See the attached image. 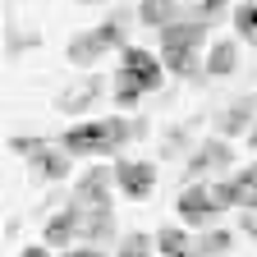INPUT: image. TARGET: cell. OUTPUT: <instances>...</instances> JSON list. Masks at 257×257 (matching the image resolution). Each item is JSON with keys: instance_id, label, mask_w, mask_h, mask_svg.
Instances as JSON below:
<instances>
[{"instance_id": "9c48e42d", "label": "cell", "mask_w": 257, "mask_h": 257, "mask_svg": "<svg viewBox=\"0 0 257 257\" xmlns=\"http://www.w3.org/2000/svg\"><path fill=\"white\" fill-rule=\"evenodd\" d=\"M110 166H115V188H119V198H128V202H147L152 193H156V166H152V161L115 156Z\"/></svg>"}, {"instance_id": "5b68a950", "label": "cell", "mask_w": 257, "mask_h": 257, "mask_svg": "<svg viewBox=\"0 0 257 257\" xmlns=\"http://www.w3.org/2000/svg\"><path fill=\"white\" fill-rule=\"evenodd\" d=\"M10 152L19 161H28V170L37 175V179H46V184H64V179L74 175V156L64 152L60 143H51V138H23V134H14L10 138Z\"/></svg>"}, {"instance_id": "7a4b0ae2", "label": "cell", "mask_w": 257, "mask_h": 257, "mask_svg": "<svg viewBox=\"0 0 257 257\" xmlns=\"http://www.w3.org/2000/svg\"><path fill=\"white\" fill-rule=\"evenodd\" d=\"M211 19H198V14H184L179 23L161 28L156 32V51L166 60V74L175 78H207V60H202V46L211 37Z\"/></svg>"}, {"instance_id": "ac0fdd59", "label": "cell", "mask_w": 257, "mask_h": 257, "mask_svg": "<svg viewBox=\"0 0 257 257\" xmlns=\"http://www.w3.org/2000/svg\"><path fill=\"white\" fill-rule=\"evenodd\" d=\"M230 248H234V230H225V225L198 230V239H193V257H225Z\"/></svg>"}, {"instance_id": "603a6c76", "label": "cell", "mask_w": 257, "mask_h": 257, "mask_svg": "<svg viewBox=\"0 0 257 257\" xmlns=\"http://www.w3.org/2000/svg\"><path fill=\"white\" fill-rule=\"evenodd\" d=\"M239 230L257 239V211H239Z\"/></svg>"}, {"instance_id": "7c38bea8", "label": "cell", "mask_w": 257, "mask_h": 257, "mask_svg": "<svg viewBox=\"0 0 257 257\" xmlns=\"http://www.w3.org/2000/svg\"><path fill=\"white\" fill-rule=\"evenodd\" d=\"M78 234H83V216H78L74 207H64V211L46 216V225H42V243H46L51 252L74 248V243H78Z\"/></svg>"}, {"instance_id": "3957f363", "label": "cell", "mask_w": 257, "mask_h": 257, "mask_svg": "<svg viewBox=\"0 0 257 257\" xmlns=\"http://www.w3.org/2000/svg\"><path fill=\"white\" fill-rule=\"evenodd\" d=\"M161 83H166V60H161V51H147V46H124L119 51V74H115V106L119 115L134 110L143 96L161 92Z\"/></svg>"}, {"instance_id": "6da1fadb", "label": "cell", "mask_w": 257, "mask_h": 257, "mask_svg": "<svg viewBox=\"0 0 257 257\" xmlns=\"http://www.w3.org/2000/svg\"><path fill=\"white\" fill-rule=\"evenodd\" d=\"M134 138H147V119H124V115H96L83 124H69L60 134V147L69 156H119Z\"/></svg>"}, {"instance_id": "ffe728a7", "label": "cell", "mask_w": 257, "mask_h": 257, "mask_svg": "<svg viewBox=\"0 0 257 257\" xmlns=\"http://www.w3.org/2000/svg\"><path fill=\"white\" fill-rule=\"evenodd\" d=\"M115 257H156V234H124L119 239V248H115Z\"/></svg>"}, {"instance_id": "30bf717a", "label": "cell", "mask_w": 257, "mask_h": 257, "mask_svg": "<svg viewBox=\"0 0 257 257\" xmlns=\"http://www.w3.org/2000/svg\"><path fill=\"white\" fill-rule=\"evenodd\" d=\"M252 124H257V92H243V96H234L230 106H220L216 110V119H211V128H216V138H248L252 134Z\"/></svg>"}, {"instance_id": "4fadbf2b", "label": "cell", "mask_w": 257, "mask_h": 257, "mask_svg": "<svg viewBox=\"0 0 257 257\" xmlns=\"http://www.w3.org/2000/svg\"><path fill=\"white\" fill-rule=\"evenodd\" d=\"M188 14V5L184 0H138V10H134V19L143 23V28H170V23H179Z\"/></svg>"}, {"instance_id": "8992f818", "label": "cell", "mask_w": 257, "mask_h": 257, "mask_svg": "<svg viewBox=\"0 0 257 257\" xmlns=\"http://www.w3.org/2000/svg\"><path fill=\"white\" fill-rule=\"evenodd\" d=\"M175 211H179V220L193 225V230H211V225H220V216H225V207H220V198H216V188L202 184V179L179 188Z\"/></svg>"}, {"instance_id": "52a82bcc", "label": "cell", "mask_w": 257, "mask_h": 257, "mask_svg": "<svg viewBox=\"0 0 257 257\" xmlns=\"http://www.w3.org/2000/svg\"><path fill=\"white\" fill-rule=\"evenodd\" d=\"M110 198H115V166H92L74 184L69 207L74 211H110Z\"/></svg>"}, {"instance_id": "cb8c5ba5", "label": "cell", "mask_w": 257, "mask_h": 257, "mask_svg": "<svg viewBox=\"0 0 257 257\" xmlns=\"http://www.w3.org/2000/svg\"><path fill=\"white\" fill-rule=\"evenodd\" d=\"M19 257H55V252H51V248H46V243H28V248H23V252H19Z\"/></svg>"}, {"instance_id": "277c9868", "label": "cell", "mask_w": 257, "mask_h": 257, "mask_svg": "<svg viewBox=\"0 0 257 257\" xmlns=\"http://www.w3.org/2000/svg\"><path fill=\"white\" fill-rule=\"evenodd\" d=\"M124 46H128V14L119 10V14H110L106 23H96V28L78 32V37H69L64 60H69L74 69H92L106 51H124Z\"/></svg>"}, {"instance_id": "d4e9b609", "label": "cell", "mask_w": 257, "mask_h": 257, "mask_svg": "<svg viewBox=\"0 0 257 257\" xmlns=\"http://www.w3.org/2000/svg\"><path fill=\"white\" fill-rule=\"evenodd\" d=\"M248 147H252V152H257V124H252V134H248Z\"/></svg>"}, {"instance_id": "d6986e66", "label": "cell", "mask_w": 257, "mask_h": 257, "mask_svg": "<svg viewBox=\"0 0 257 257\" xmlns=\"http://www.w3.org/2000/svg\"><path fill=\"white\" fill-rule=\"evenodd\" d=\"M230 23H234V37L239 42L257 46V0H239L234 14H230Z\"/></svg>"}, {"instance_id": "5bb4252c", "label": "cell", "mask_w": 257, "mask_h": 257, "mask_svg": "<svg viewBox=\"0 0 257 257\" xmlns=\"http://www.w3.org/2000/svg\"><path fill=\"white\" fill-rule=\"evenodd\" d=\"M101 96V78L96 74H87V78H78L74 87H64L60 96H55V110H64V115H78V110H92V101Z\"/></svg>"}, {"instance_id": "ba28073f", "label": "cell", "mask_w": 257, "mask_h": 257, "mask_svg": "<svg viewBox=\"0 0 257 257\" xmlns=\"http://www.w3.org/2000/svg\"><path fill=\"white\" fill-rule=\"evenodd\" d=\"M234 166V147L230 138H202V143H193L188 161H184V184H198L202 175H220V170H230Z\"/></svg>"}, {"instance_id": "2e32d148", "label": "cell", "mask_w": 257, "mask_h": 257, "mask_svg": "<svg viewBox=\"0 0 257 257\" xmlns=\"http://www.w3.org/2000/svg\"><path fill=\"white\" fill-rule=\"evenodd\" d=\"M83 216V243H92V248H101V243H110L115 239V211H78Z\"/></svg>"}, {"instance_id": "9a60e30c", "label": "cell", "mask_w": 257, "mask_h": 257, "mask_svg": "<svg viewBox=\"0 0 257 257\" xmlns=\"http://www.w3.org/2000/svg\"><path fill=\"white\" fill-rule=\"evenodd\" d=\"M239 69V46L234 37H216L211 51H207V78H230Z\"/></svg>"}, {"instance_id": "8fae6325", "label": "cell", "mask_w": 257, "mask_h": 257, "mask_svg": "<svg viewBox=\"0 0 257 257\" xmlns=\"http://www.w3.org/2000/svg\"><path fill=\"white\" fill-rule=\"evenodd\" d=\"M211 188H216V198H220L225 211H257V166L220 175Z\"/></svg>"}, {"instance_id": "44dd1931", "label": "cell", "mask_w": 257, "mask_h": 257, "mask_svg": "<svg viewBox=\"0 0 257 257\" xmlns=\"http://www.w3.org/2000/svg\"><path fill=\"white\" fill-rule=\"evenodd\" d=\"M188 14H198V19H211V23H220L225 14H234V10H230V0H193V5H188Z\"/></svg>"}, {"instance_id": "7402d4cb", "label": "cell", "mask_w": 257, "mask_h": 257, "mask_svg": "<svg viewBox=\"0 0 257 257\" xmlns=\"http://www.w3.org/2000/svg\"><path fill=\"white\" fill-rule=\"evenodd\" d=\"M55 257H115V252L92 248V243H74V248H64V252H55Z\"/></svg>"}, {"instance_id": "e0dca14e", "label": "cell", "mask_w": 257, "mask_h": 257, "mask_svg": "<svg viewBox=\"0 0 257 257\" xmlns=\"http://www.w3.org/2000/svg\"><path fill=\"white\" fill-rule=\"evenodd\" d=\"M193 239L198 234H188L184 225H161L156 230V252L161 257H193Z\"/></svg>"}]
</instances>
